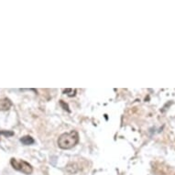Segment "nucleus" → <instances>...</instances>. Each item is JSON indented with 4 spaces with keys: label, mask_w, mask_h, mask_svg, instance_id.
<instances>
[{
    "label": "nucleus",
    "mask_w": 175,
    "mask_h": 175,
    "mask_svg": "<svg viewBox=\"0 0 175 175\" xmlns=\"http://www.w3.org/2000/svg\"><path fill=\"white\" fill-rule=\"evenodd\" d=\"M79 141V135L75 130L61 135L58 138V146L63 150H70Z\"/></svg>",
    "instance_id": "nucleus-1"
},
{
    "label": "nucleus",
    "mask_w": 175,
    "mask_h": 175,
    "mask_svg": "<svg viewBox=\"0 0 175 175\" xmlns=\"http://www.w3.org/2000/svg\"><path fill=\"white\" fill-rule=\"evenodd\" d=\"M10 164L12 165V167L17 170H19V172H23L24 174H30L32 173L33 169L31 167V165L28 163L27 161L22 160H17L15 158H12L10 160Z\"/></svg>",
    "instance_id": "nucleus-2"
},
{
    "label": "nucleus",
    "mask_w": 175,
    "mask_h": 175,
    "mask_svg": "<svg viewBox=\"0 0 175 175\" xmlns=\"http://www.w3.org/2000/svg\"><path fill=\"white\" fill-rule=\"evenodd\" d=\"M12 106L11 101L8 98L0 99V111H7Z\"/></svg>",
    "instance_id": "nucleus-3"
},
{
    "label": "nucleus",
    "mask_w": 175,
    "mask_h": 175,
    "mask_svg": "<svg viewBox=\"0 0 175 175\" xmlns=\"http://www.w3.org/2000/svg\"><path fill=\"white\" fill-rule=\"evenodd\" d=\"M20 141L24 145H31V144L34 143V139L30 136H25V137H22L20 138Z\"/></svg>",
    "instance_id": "nucleus-4"
},
{
    "label": "nucleus",
    "mask_w": 175,
    "mask_h": 175,
    "mask_svg": "<svg viewBox=\"0 0 175 175\" xmlns=\"http://www.w3.org/2000/svg\"><path fill=\"white\" fill-rule=\"evenodd\" d=\"M75 93H76V90L75 89H64L63 90V94H67L69 96H73L75 95Z\"/></svg>",
    "instance_id": "nucleus-5"
},
{
    "label": "nucleus",
    "mask_w": 175,
    "mask_h": 175,
    "mask_svg": "<svg viewBox=\"0 0 175 175\" xmlns=\"http://www.w3.org/2000/svg\"><path fill=\"white\" fill-rule=\"evenodd\" d=\"M1 134H3V135H6V136H12L13 135V132H6V131H1V132H0V135Z\"/></svg>",
    "instance_id": "nucleus-6"
},
{
    "label": "nucleus",
    "mask_w": 175,
    "mask_h": 175,
    "mask_svg": "<svg viewBox=\"0 0 175 175\" xmlns=\"http://www.w3.org/2000/svg\"><path fill=\"white\" fill-rule=\"evenodd\" d=\"M60 104H62V106H63V109H65V110L69 111V109H68V106H67V104H64V102L61 101V102H60Z\"/></svg>",
    "instance_id": "nucleus-7"
}]
</instances>
